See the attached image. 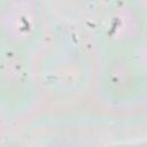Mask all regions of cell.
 <instances>
[{"label":"cell","instance_id":"1","mask_svg":"<svg viewBox=\"0 0 147 147\" xmlns=\"http://www.w3.org/2000/svg\"><path fill=\"white\" fill-rule=\"evenodd\" d=\"M147 87V72L134 52H108L101 74V91L107 101L125 105L140 98Z\"/></svg>","mask_w":147,"mask_h":147},{"label":"cell","instance_id":"2","mask_svg":"<svg viewBox=\"0 0 147 147\" xmlns=\"http://www.w3.org/2000/svg\"><path fill=\"white\" fill-rule=\"evenodd\" d=\"M42 33L40 0H2L0 7L1 42L29 52Z\"/></svg>","mask_w":147,"mask_h":147},{"label":"cell","instance_id":"3","mask_svg":"<svg viewBox=\"0 0 147 147\" xmlns=\"http://www.w3.org/2000/svg\"><path fill=\"white\" fill-rule=\"evenodd\" d=\"M146 26L136 0H113L102 26L107 52H136L146 36Z\"/></svg>","mask_w":147,"mask_h":147},{"label":"cell","instance_id":"4","mask_svg":"<svg viewBox=\"0 0 147 147\" xmlns=\"http://www.w3.org/2000/svg\"><path fill=\"white\" fill-rule=\"evenodd\" d=\"M28 52L1 42L0 51V98L9 110H20L31 100L33 83Z\"/></svg>","mask_w":147,"mask_h":147}]
</instances>
